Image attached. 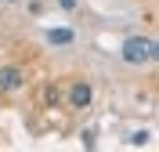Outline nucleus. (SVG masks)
Segmentation results:
<instances>
[{
	"label": "nucleus",
	"mask_w": 159,
	"mask_h": 152,
	"mask_svg": "<svg viewBox=\"0 0 159 152\" xmlns=\"http://www.w3.org/2000/svg\"><path fill=\"white\" fill-rule=\"evenodd\" d=\"M47 40H51V44H72V33H69V29H51Z\"/></svg>",
	"instance_id": "4"
},
{
	"label": "nucleus",
	"mask_w": 159,
	"mask_h": 152,
	"mask_svg": "<svg viewBox=\"0 0 159 152\" xmlns=\"http://www.w3.org/2000/svg\"><path fill=\"white\" fill-rule=\"evenodd\" d=\"M152 58H159V44H152Z\"/></svg>",
	"instance_id": "6"
},
{
	"label": "nucleus",
	"mask_w": 159,
	"mask_h": 152,
	"mask_svg": "<svg viewBox=\"0 0 159 152\" xmlns=\"http://www.w3.org/2000/svg\"><path fill=\"white\" fill-rule=\"evenodd\" d=\"M90 98H94V91H90V83H72V91H69V101H72V109H87Z\"/></svg>",
	"instance_id": "2"
},
{
	"label": "nucleus",
	"mask_w": 159,
	"mask_h": 152,
	"mask_svg": "<svg viewBox=\"0 0 159 152\" xmlns=\"http://www.w3.org/2000/svg\"><path fill=\"white\" fill-rule=\"evenodd\" d=\"M148 141V131H138V134H130V145H145Z\"/></svg>",
	"instance_id": "5"
},
{
	"label": "nucleus",
	"mask_w": 159,
	"mask_h": 152,
	"mask_svg": "<svg viewBox=\"0 0 159 152\" xmlns=\"http://www.w3.org/2000/svg\"><path fill=\"white\" fill-rule=\"evenodd\" d=\"M123 62H130V65H145V62H152V40L130 36V40L123 44Z\"/></svg>",
	"instance_id": "1"
},
{
	"label": "nucleus",
	"mask_w": 159,
	"mask_h": 152,
	"mask_svg": "<svg viewBox=\"0 0 159 152\" xmlns=\"http://www.w3.org/2000/svg\"><path fill=\"white\" fill-rule=\"evenodd\" d=\"M22 69H15V65H7V69H0V91H18L22 87Z\"/></svg>",
	"instance_id": "3"
},
{
	"label": "nucleus",
	"mask_w": 159,
	"mask_h": 152,
	"mask_svg": "<svg viewBox=\"0 0 159 152\" xmlns=\"http://www.w3.org/2000/svg\"><path fill=\"white\" fill-rule=\"evenodd\" d=\"M0 4H4V0H0Z\"/></svg>",
	"instance_id": "7"
}]
</instances>
